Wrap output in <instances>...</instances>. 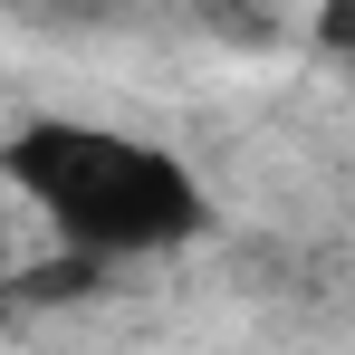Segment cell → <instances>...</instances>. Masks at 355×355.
I'll return each instance as SVG.
<instances>
[{"mask_svg": "<svg viewBox=\"0 0 355 355\" xmlns=\"http://www.w3.org/2000/svg\"><path fill=\"white\" fill-rule=\"evenodd\" d=\"M317 49L336 67H355V0H317Z\"/></svg>", "mask_w": 355, "mask_h": 355, "instance_id": "cell-2", "label": "cell"}, {"mask_svg": "<svg viewBox=\"0 0 355 355\" xmlns=\"http://www.w3.org/2000/svg\"><path fill=\"white\" fill-rule=\"evenodd\" d=\"M0 182L87 259H164L202 240L211 192L173 144H144L87 116H39L0 144Z\"/></svg>", "mask_w": 355, "mask_h": 355, "instance_id": "cell-1", "label": "cell"}, {"mask_svg": "<svg viewBox=\"0 0 355 355\" xmlns=\"http://www.w3.org/2000/svg\"><path fill=\"white\" fill-rule=\"evenodd\" d=\"M0 269H10V240H0Z\"/></svg>", "mask_w": 355, "mask_h": 355, "instance_id": "cell-3", "label": "cell"}]
</instances>
